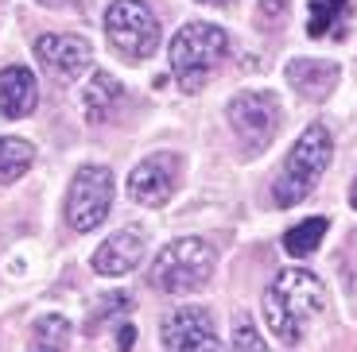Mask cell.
I'll return each instance as SVG.
<instances>
[{
    "label": "cell",
    "mask_w": 357,
    "mask_h": 352,
    "mask_svg": "<svg viewBox=\"0 0 357 352\" xmlns=\"http://www.w3.org/2000/svg\"><path fill=\"white\" fill-rule=\"evenodd\" d=\"M214 264H218V255L206 240H198V237L175 240L171 248H163L160 259L152 264V282H155V291H163V294H195L210 282Z\"/></svg>",
    "instance_id": "obj_4"
},
{
    "label": "cell",
    "mask_w": 357,
    "mask_h": 352,
    "mask_svg": "<svg viewBox=\"0 0 357 352\" xmlns=\"http://www.w3.org/2000/svg\"><path fill=\"white\" fill-rule=\"evenodd\" d=\"M326 310V287L319 282V275L303 271V267H287L264 291V321L268 329L280 337L284 344H299L307 337V326Z\"/></svg>",
    "instance_id": "obj_1"
},
{
    "label": "cell",
    "mask_w": 357,
    "mask_h": 352,
    "mask_svg": "<svg viewBox=\"0 0 357 352\" xmlns=\"http://www.w3.org/2000/svg\"><path fill=\"white\" fill-rule=\"evenodd\" d=\"M39 4H47V8H59V4H66V0H39Z\"/></svg>",
    "instance_id": "obj_23"
},
{
    "label": "cell",
    "mask_w": 357,
    "mask_h": 352,
    "mask_svg": "<svg viewBox=\"0 0 357 352\" xmlns=\"http://www.w3.org/2000/svg\"><path fill=\"white\" fill-rule=\"evenodd\" d=\"M160 337H163V352H222L214 317L202 306H183L171 317H163Z\"/></svg>",
    "instance_id": "obj_8"
},
{
    "label": "cell",
    "mask_w": 357,
    "mask_h": 352,
    "mask_svg": "<svg viewBox=\"0 0 357 352\" xmlns=\"http://www.w3.org/2000/svg\"><path fill=\"white\" fill-rule=\"evenodd\" d=\"M198 4H218L222 8V4H233V0H198Z\"/></svg>",
    "instance_id": "obj_24"
},
{
    "label": "cell",
    "mask_w": 357,
    "mask_h": 352,
    "mask_svg": "<svg viewBox=\"0 0 357 352\" xmlns=\"http://www.w3.org/2000/svg\"><path fill=\"white\" fill-rule=\"evenodd\" d=\"M140 252H144V237L132 229H125V232H113V237L93 252L89 264H93L98 275H128L140 264Z\"/></svg>",
    "instance_id": "obj_13"
},
{
    "label": "cell",
    "mask_w": 357,
    "mask_h": 352,
    "mask_svg": "<svg viewBox=\"0 0 357 352\" xmlns=\"http://www.w3.org/2000/svg\"><path fill=\"white\" fill-rule=\"evenodd\" d=\"M233 132L241 140V147L249 155L264 151L268 143L276 140V128H280V101L272 93H237L225 109Z\"/></svg>",
    "instance_id": "obj_7"
},
{
    "label": "cell",
    "mask_w": 357,
    "mask_h": 352,
    "mask_svg": "<svg viewBox=\"0 0 357 352\" xmlns=\"http://www.w3.org/2000/svg\"><path fill=\"white\" fill-rule=\"evenodd\" d=\"M346 31H349V0H311V8H307V35L346 39Z\"/></svg>",
    "instance_id": "obj_15"
},
{
    "label": "cell",
    "mask_w": 357,
    "mask_h": 352,
    "mask_svg": "<svg viewBox=\"0 0 357 352\" xmlns=\"http://www.w3.org/2000/svg\"><path fill=\"white\" fill-rule=\"evenodd\" d=\"M36 58L47 74L70 81V78H78V74L89 70L93 51H89V43L82 35H59V31H51V35L36 39Z\"/></svg>",
    "instance_id": "obj_9"
},
{
    "label": "cell",
    "mask_w": 357,
    "mask_h": 352,
    "mask_svg": "<svg viewBox=\"0 0 357 352\" xmlns=\"http://www.w3.org/2000/svg\"><path fill=\"white\" fill-rule=\"evenodd\" d=\"M36 163V147L27 140H16V136H0V186L16 182L20 175H27Z\"/></svg>",
    "instance_id": "obj_17"
},
{
    "label": "cell",
    "mask_w": 357,
    "mask_h": 352,
    "mask_svg": "<svg viewBox=\"0 0 357 352\" xmlns=\"http://www.w3.org/2000/svg\"><path fill=\"white\" fill-rule=\"evenodd\" d=\"M175 190V163L171 155H152L128 175V198L136 205H163Z\"/></svg>",
    "instance_id": "obj_10"
},
{
    "label": "cell",
    "mask_w": 357,
    "mask_h": 352,
    "mask_svg": "<svg viewBox=\"0 0 357 352\" xmlns=\"http://www.w3.org/2000/svg\"><path fill=\"white\" fill-rule=\"evenodd\" d=\"M39 105V86L36 74L27 66H4L0 70V116L20 120V116H31Z\"/></svg>",
    "instance_id": "obj_11"
},
{
    "label": "cell",
    "mask_w": 357,
    "mask_h": 352,
    "mask_svg": "<svg viewBox=\"0 0 357 352\" xmlns=\"http://www.w3.org/2000/svg\"><path fill=\"white\" fill-rule=\"evenodd\" d=\"M349 205L357 209V178H354V186H349Z\"/></svg>",
    "instance_id": "obj_22"
},
{
    "label": "cell",
    "mask_w": 357,
    "mask_h": 352,
    "mask_svg": "<svg viewBox=\"0 0 357 352\" xmlns=\"http://www.w3.org/2000/svg\"><path fill=\"white\" fill-rule=\"evenodd\" d=\"M229 35L218 24H187L171 39V74L183 93H198L229 54Z\"/></svg>",
    "instance_id": "obj_3"
},
{
    "label": "cell",
    "mask_w": 357,
    "mask_h": 352,
    "mask_svg": "<svg viewBox=\"0 0 357 352\" xmlns=\"http://www.w3.org/2000/svg\"><path fill=\"white\" fill-rule=\"evenodd\" d=\"M342 70L338 62H322V58H295L287 62V81L295 86V93H303L307 101H322L331 97L338 86Z\"/></svg>",
    "instance_id": "obj_12"
},
{
    "label": "cell",
    "mask_w": 357,
    "mask_h": 352,
    "mask_svg": "<svg viewBox=\"0 0 357 352\" xmlns=\"http://www.w3.org/2000/svg\"><path fill=\"white\" fill-rule=\"evenodd\" d=\"M132 341H136V329L125 326L121 333H116V352H132Z\"/></svg>",
    "instance_id": "obj_21"
},
{
    "label": "cell",
    "mask_w": 357,
    "mask_h": 352,
    "mask_svg": "<svg viewBox=\"0 0 357 352\" xmlns=\"http://www.w3.org/2000/svg\"><path fill=\"white\" fill-rule=\"evenodd\" d=\"M233 352H272V349L260 341V333L249 326V321H241V326H237V333H233Z\"/></svg>",
    "instance_id": "obj_19"
},
{
    "label": "cell",
    "mask_w": 357,
    "mask_h": 352,
    "mask_svg": "<svg viewBox=\"0 0 357 352\" xmlns=\"http://www.w3.org/2000/svg\"><path fill=\"white\" fill-rule=\"evenodd\" d=\"M113 209V175L109 167H82L66 194V225L74 232H93Z\"/></svg>",
    "instance_id": "obj_6"
},
{
    "label": "cell",
    "mask_w": 357,
    "mask_h": 352,
    "mask_svg": "<svg viewBox=\"0 0 357 352\" xmlns=\"http://www.w3.org/2000/svg\"><path fill=\"white\" fill-rule=\"evenodd\" d=\"M105 35L125 58H148L160 47V19L144 0H113L105 12Z\"/></svg>",
    "instance_id": "obj_5"
},
{
    "label": "cell",
    "mask_w": 357,
    "mask_h": 352,
    "mask_svg": "<svg viewBox=\"0 0 357 352\" xmlns=\"http://www.w3.org/2000/svg\"><path fill=\"white\" fill-rule=\"evenodd\" d=\"M257 12H260V19H264V24H276V19L287 12V0H260Z\"/></svg>",
    "instance_id": "obj_20"
},
{
    "label": "cell",
    "mask_w": 357,
    "mask_h": 352,
    "mask_svg": "<svg viewBox=\"0 0 357 352\" xmlns=\"http://www.w3.org/2000/svg\"><path fill=\"white\" fill-rule=\"evenodd\" d=\"M74 341V326L63 314H43L31 326V341H27V352H70Z\"/></svg>",
    "instance_id": "obj_16"
},
{
    "label": "cell",
    "mask_w": 357,
    "mask_h": 352,
    "mask_svg": "<svg viewBox=\"0 0 357 352\" xmlns=\"http://www.w3.org/2000/svg\"><path fill=\"white\" fill-rule=\"evenodd\" d=\"M326 229H331V221H326V217H307V221H299L295 229L284 232V252L295 255V259H307V255H311L314 248L322 244Z\"/></svg>",
    "instance_id": "obj_18"
},
{
    "label": "cell",
    "mask_w": 357,
    "mask_h": 352,
    "mask_svg": "<svg viewBox=\"0 0 357 352\" xmlns=\"http://www.w3.org/2000/svg\"><path fill=\"white\" fill-rule=\"evenodd\" d=\"M331 155H334V140L326 132V124H307V132L295 140L291 155L284 159V167H280L276 182H272L276 205L291 209L303 198H311V190L326 175V167H331Z\"/></svg>",
    "instance_id": "obj_2"
},
{
    "label": "cell",
    "mask_w": 357,
    "mask_h": 352,
    "mask_svg": "<svg viewBox=\"0 0 357 352\" xmlns=\"http://www.w3.org/2000/svg\"><path fill=\"white\" fill-rule=\"evenodd\" d=\"M125 101V89H121V81L113 78V74L98 70L93 78H89L86 93H82V116H86L89 124H101L109 120V116L116 113V105Z\"/></svg>",
    "instance_id": "obj_14"
}]
</instances>
